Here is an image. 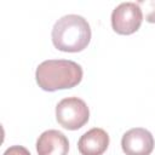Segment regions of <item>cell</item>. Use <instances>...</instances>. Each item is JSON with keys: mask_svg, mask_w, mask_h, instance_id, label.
I'll list each match as a JSON object with an SVG mask.
<instances>
[{"mask_svg": "<svg viewBox=\"0 0 155 155\" xmlns=\"http://www.w3.org/2000/svg\"><path fill=\"white\" fill-rule=\"evenodd\" d=\"M82 68L70 59H47L41 62L35 71L39 87L47 92L67 90L78 86L82 80Z\"/></svg>", "mask_w": 155, "mask_h": 155, "instance_id": "cell-1", "label": "cell"}, {"mask_svg": "<svg viewBox=\"0 0 155 155\" xmlns=\"http://www.w3.org/2000/svg\"><path fill=\"white\" fill-rule=\"evenodd\" d=\"M91 27L82 16L65 15L61 17L52 28V42L63 52H81L91 41Z\"/></svg>", "mask_w": 155, "mask_h": 155, "instance_id": "cell-2", "label": "cell"}, {"mask_svg": "<svg viewBox=\"0 0 155 155\" xmlns=\"http://www.w3.org/2000/svg\"><path fill=\"white\" fill-rule=\"evenodd\" d=\"M90 119V109L79 97H67L56 105V120L65 130L76 131Z\"/></svg>", "mask_w": 155, "mask_h": 155, "instance_id": "cell-3", "label": "cell"}, {"mask_svg": "<svg viewBox=\"0 0 155 155\" xmlns=\"http://www.w3.org/2000/svg\"><path fill=\"white\" fill-rule=\"evenodd\" d=\"M143 22V11L137 2H121L111 12V27L120 35L136 33Z\"/></svg>", "mask_w": 155, "mask_h": 155, "instance_id": "cell-4", "label": "cell"}, {"mask_svg": "<svg viewBox=\"0 0 155 155\" xmlns=\"http://www.w3.org/2000/svg\"><path fill=\"white\" fill-rule=\"evenodd\" d=\"M154 144L153 134L143 127L131 128L121 138V148L126 155H150Z\"/></svg>", "mask_w": 155, "mask_h": 155, "instance_id": "cell-5", "label": "cell"}, {"mask_svg": "<svg viewBox=\"0 0 155 155\" xmlns=\"http://www.w3.org/2000/svg\"><path fill=\"white\" fill-rule=\"evenodd\" d=\"M38 155H67L69 151V140L58 130H47L42 132L36 140Z\"/></svg>", "mask_w": 155, "mask_h": 155, "instance_id": "cell-6", "label": "cell"}, {"mask_svg": "<svg viewBox=\"0 0 155 155\" xmlns=\"http://www.w3.org/2000/svg\"><path fill=\"white\" fill-rule=\"evenodd\" d=\"M109 147V134L99 127L85 132L78 140V149L81 155H102Z\"/></svg>", "mask_w": 155, "mask_h": 155, "instance_id": "cell-7", "label": "cell"}, {"mask_svg": "<svg viewBox=\"0 0 155 155\" xmlns=\"http://www.w3.org/2000/svg\"><path fill=\"white\" fill-rule=\"evenodd\" d=\"M137 4L142 11H145V21L149 23H155V0H140Z\"/></svg>", "mask_w": 155, "mask_h": 155, "instance_id": "cell-8", "label": "cell"}, {"mask_svg": "<svg viewBox=\"0 0 155 155\" xmlns=\"http://www.w3.org/2000/svg\"><path fill=\"white\" fill-rule=\"evenodd\" d=\"M2 155H31V154L23 145H12L7 148Z\"/></svg>", "mask_w": 155, "mask_h": 155, "instance_id": "cell-9", "label": "cell"}]
</instances>
